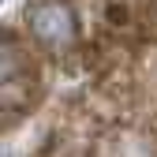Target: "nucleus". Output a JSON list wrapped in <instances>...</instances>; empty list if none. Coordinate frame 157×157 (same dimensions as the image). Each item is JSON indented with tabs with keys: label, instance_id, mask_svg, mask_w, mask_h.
I'll return each instance as SVG.
<instances>
[{
	"label": "nucleus",
	"instance_id": "f257e3e1",
	"mask_svg": "<svg viewBox=\"0 0 157 157\" xmlns=\"http://www.w3.org/2000/svg\"><path fill=\"white\" fill-rule=\"evenodd\" d=\"M30 30L37 41H45L49 49H64L75 41V15L67 4H56V0H45L30 11Z\"/></svg>",
	"mask_w": 157,
	"mask_h": 157
},
{
	"label": "nucleus",
	"instance_id": "f03ea898",
	"mask_svg": "<svg viewBox=\"0 0 157 157\" xmlns=\"http://www.w3.org/2000/svg\"><path fill=\"white\" fill-rule=\"evenodd\" d=\"M4 4H8V0H0V8H4Z\"/></svg>",
	"mask_w": 157,
	"mask_h": 157
}]
</instances>
